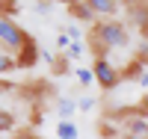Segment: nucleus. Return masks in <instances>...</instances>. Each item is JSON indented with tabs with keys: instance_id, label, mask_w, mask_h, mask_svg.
Masks as SVG:
<instances>
[{
	"instance_id": "obj_1",
	"label": "nucleus",
	"mask_w": 148,
	"mask_h": 139,
	"mask_svg": "<svg viewBox=\"0 0 148 139\" xmlns=\"http://www.w3.org/2000/svg\"><path fill=\"white\" fill-rule=\"evenodd\" d=\"M92 47H95V56H107L110 50L116 47H125L127 39V27L116 18H107V21H95L92 24Z\"/></svg>"
},
{
	"instance_id": "obj_2",
	"label": "nucleus",
	"mask_w": 148,
	"mask_h": 139,
	"mask_svg": "<svg viewBox=\"0 0 148 139\" xmlns=\"http://www.w3.org/2000/svg\"><path fill=\"white\" fill-rule=\"evenodd\" d=\"M30 42V33L27 30H21L18 27V21L15 18H6V15H0V47H3V53H15L18 56V50Z\"/></svg>"
},
{
	"instance_id": "obj_3",
	"label": "nucleus",
	"mask_w": 148,
	"mask_h": 139,
	"mask_svg": "<svg viewBox=\"0 0 148 139\" xmlns=\"http://www.w3.org/2000/svg\"><path fill=\"white\" fill-rule=\"evenodd\" d=\"M92 77H95V83L101 86L104 92H110V89H116V86L121 83V71L107 56H95V62H92Z\"/></svg>"
},
{
	"instance_id": "obj_4",
	"label": "nucleus",
	"mask_w": 148,
	"mask_h": 139,
	"mask_svg": "<svg viewBox=\"0 0 148 139\" xmlns=\"http://www.w3.org/2000/svg\"><path fill=\"white\" fill-rule=\"evenodd\" d=\"M121 121H125V136H139L148 139V116H142L139 110H125L121 112Z\"/></svg>"
},
{
	"instance_id": "obj_5",
	"label": "nucleus",
	"mask_w": 148,
	"mask_h": 139,
	"mask_svg": "<svg viewBox=\"0 0 148 139\" xmlns=\"http://www.w3.org/2000/svg\"><path fill=\"white\" fill-rule=\"evenodd\" d=\"M65 9H68L71 18H77V21H83V24H95V21H98L95 12L89 9V0H68Z\"/></svg>"
},
{
	"instance_id": "obj_6",
	"label": "nucleus",
	"mask_w": 148,
	"mask_h": 139,
	"mask_svg": "<svg viewBox=\"0 0 148 139\" xmlns=\"http://www.w3.org/2000/svg\"><path fill=\"white\" fill-rule=\"evenodd\" d=\"M39 59H42V53H39V45H36V42L30 39L27 45H24V47L18 50V56H15V65H18V68H33Z\"/></svg>"
},
{
	"instance_id": "obj_7",
	"label": "nucleus",
	"mask_w": 148,
	"mask_h": 139,
	"mask_svg": "<svg viewBox=\"0 0 148 139\" xmlns=\"http://www.w3.org/2000/svg\"><path fill=\"white\" fill-rule=\"evenodd\" d=\"M127 18L133 27H139V33L148 36V3H127Z\"/></svg>"
},
{
	"instance_id": "obj_8",
	"label": "nucleus",
	"mask_w": 148,
	"mask_h": 139,
	"mask_svg": "<svg viewBox=\"0 0 148 139\" xmlns=\"http://www.w3.org/2000/svg\"><path fill=\"white\" fill-rule=\"evenodd\" d=\"M89 9L95 12L98 21H107V18H116V12L121 9L116 0H89Z\"/></svg>"
},
{
	"instance_id": "obj_9",
	"label": "nucleus",
	"mask_w": 148,
	"mask_h": 139,
	"mask_svg": "<svg viewBox=\"0 0 148 139\" xmlns=\"http://www.w3.org/2000/svg\"><path fill=\"white\" fill-rule=\"evenodd\" d=\"M56 112H59V121H71L74 112H77V104H74L71 98H62V101H59V107H56Z\"/></svg>"
},
{
	"instance_id": "obj_10",
	"label": "nucleus",
	"mask_w": 148,
	"mask_h": 139,
	"mask_svg": "<svg viewBox=\"0 0 148 139\" xmlns=\"http://www.w3.org/2000/svg\"><path fill=\"white\" fill-rule=\"evenodd\" d=\"M56 136H59V139H77L80 130H77V124H74V121H59V124H56Z\"/></svg>"
},
{
	"instance_id": "obj_11",
	"label": "nucleus",
	"mask_w": 148,
	"mask_h": 139,
	"mask_svg": "<svg viewBox=\"0 0 148 139\" xmlns=\"http://www.w3.org/2000/svg\"><path fill=\"white\" fill-rule=\"evenodd\" d=\"M12 127H15V116H12L9 110L0 107V133H9Z\"/></svg>"
},
{
	"instance_id": "obj_12",
	"label": "nucleus",
	"mask_w": 148,
	"mask_h": 139,
	"mask_svg": "<svg viewBox=\"0 0 148 139\" xmlns=\"http://www.w3.org/2000/svg\"><path fill=\"white\" fill-rule=\"evenodd\" d=\"M18 65H15V56H9V53H3L0 50V74H12Z\"/></svg>"
},
{
	"instance_id": "obj_13",
	"label": "nucleus",
	"mask_w": 148,
	"mask_h": 139,
	"mask_svg": "<svg viewBox=\"0 0 148 139\" xmlns=\"http://www.w3.org/2000/svg\"><path fill=\"white\" fill-rule=\"evenodd\" d=\"M83 53H86V45H83V42H71L68 50H65V56H68V59H80Z\"/></svg>"
},
{
	"instance_id": "obj_14",
	"label": "nucleus",
	"mask_w": 148,
	"mask_h": 139,
	"mask_svg": "<svg viewBox=\"0 0 148 139\" xmlns=\"http://www.w3.org/2000/svg\"><path fill=\"white\" fill-rule=\"evenodd\" d=\"M21 6L15 3V0H0V15H6V18H15V12Z\"/></svg>"
},
{
	"instance_id": "obj_15",
	"label": "nucleus",
	"mask_w": 148,
	"mask_h": 139,
	"mask_svg": "<svg viewBox=\"0 0 148 139\" xmlns=\"http://www.w3.org/2000/svg\"><path fill=\"white\" fill-rule=\"evenodd\" d=\"M51 62H53V71H56V74H65V71L71 68V65H68V56H65V53H59V56H56V59H51Z\"/></svg>"
},
{
	"instance_id": "obj_16",
	"label": "nucleus",
	"mask_w": 148,
	"mask_h": 139,
	"mask_svg": "<svg viewBox=\"0 0 148 139\" xmlns=\"http://www.w3.org/2000/svg\"><path fill=\"white\" fill-rule=\"evenodd\" d=\"M74 74H77L80 86H92V83H95V77H92V71H89V68H77Z\"/></svg>"
},
{
	"instance_id": "obj_17",
	"label": "nucleus",
	"mask_w": 148,
	"mask_h": 139,
	"mask_svg": "<svg viewBox=\"0 0 148 139\" xmlns=\"http://www.w3.org/2000/svg\"><path fill=\"white\" fill-rule=\"evenodd\" d=\"M68 45H71V39H68L65 33H59V36H56V47H59V53H65V50H68Z\"/></svg>"
},
{
	"instance_id": "obj_18",
	"label": "nucleus",
	"mask_w": 148,
	"mask_h": 139,
	"mask_svg": "<svg viewBox=\"0 0 148 139\" xmlns=\"http://www.w3.org/2000/svg\"><path fill=\"white\" fill-rule=\"evenodd\" d=\"M92 107H95V98H80V101H77V110H86V112H89Z\"/></svg>"
},
{
	"instance_id": "obj_19",
	"label": "nucleus",
	"mask_w": 148,
	"mask_h": 139,
	"mask_svg": "<svg viewBox=\"0 0 148 139\" xmlns=\"http://www.w3.org/2000/svg\"><path fill=\"white\" fill-rule=\"evenodd\" d=\"M15 139H42V136L33 133V130H21V133H15Z\"/></svg>"
},
{
	"instance_id": "obj_20",
	"label": "nucleus",
	"mask_w": 148,
	"mask_h": 139,
	"mask_svg": "<svg viewBox=\"0 0 148 139\" xmlns=\"http://www.w3.org/2000/svg\"><path fill=\"white\" fill-rule=\"evenodd\" d=\"M136 83L142 86V89H148V68H142V74L136 77Z\"/></svg>"
},
{
	"instance_id": "obj_21",
	"label": "nucleus",
	"mask_w": 148,
	"mask_h": 139,
	"mask_svg": "<svg viewBox=\"0 0 148 139\" xmlns=\"http://www.w3.org/2000/svg\"><path fill=\"white\" fill-rule=\"evenodd\" d=\"M139 112H142V116H148V92L139 98Z\"/></svg>"
},
{
	"instance_id": "obj_22",
	"label": "nucleus",
	"mask_w": 148,
	"mask_h": 139,
	"mask_svg": "<svg viewBox=\"0 0 148 139\" xmlns=\"http://www.w3.org/2000/svg\"><path fill=\"white\" fill-rule=\"evenodd\" d=\"M121 139H139V136H121Z\"/></svg>"
}]
</instances>
